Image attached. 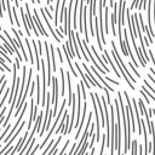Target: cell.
Segmentation results:
<instances>
[{
  "label": "cell",
  "instance_id": "1",
  "mask_svg": "<svg viewBox=\"0 0 155 155\" xmlns=\"http://www.w3.org/2000/svg\"><path fill=\"white\" fill-rule=\"evenodd\" d=\"M117 99H119V103H120V109H121V116H122V120H124V134H125V149H124V153H128L130 149H131V132L128 130V126H127V119H126V111H125V105H124V102H122V96H121V91H117Z\"/></svg>",
  "mask_w": 155,
  "mask_h": 155
},
{
  "label": "cell",
  "instance_id": "2",
  "mask_svg": "<svg viewBox=\"0 0 155 155\" xmlns=\"http://www.w3.org/2000/svg\"><path fill=\"white\" fill-rule=\"evenodd\" d=\"M114 105L116 108V125H115V149L117 151V155H122L121 154V109H120V103L117 97L114 99Z\"/></svg>",
  "mask_w": 155,
  "mask_h": 155
},
{
  "label": "cell",
  "instance_id": "3",
  "mask_svg": "<svg viewBox=\"0 0 155 155\" xmlns=\"http://www.w3.org/2000/svg\"><path fill=\"white\" fill-rule=\"evenodd\" d=\"M110 45H111V56H113V58H114V61L115 62H117L121 67H122V69L125 70V73L127 74V76L131 79V81L133 82V84H136L137 82V80L133 78V75H132V73H130V70L126 68V65H125V63L122 62V59H121V57H120V54H119V52H117V48H116V45H115V41L114 40H111V42H110Z\"/></svg>",
  "mask_w": 155,
  "mask_h": 155
},
{
  "label": "cell",
  "instance_id": "4",
  "mask_svg": "<svg viewBox=\"0 0 155 155\" xmlns=\"http://www.w3.org/2000/svg\"><path fill=\"white\" fill-rule=\"evenodd\" d=\"M52 102H53V116H56L57 115V109H58V96H59V93H58V90H59V87H58V79L56 78V76H52Z\"/></svg>",
  "mask_w": 155,
  "mask_h": 155
},
{
  "label": "cell",
  "instance_id": "5",
  "mask_svg": "<svg viewBox=\"0 0 155 155\" xmlns=\"http://www.w3.org/2000/svg\"><path fill=\"white\" fill-rule=\"evenodd\" d=\"M128 33H130V31H128ZM130 34H131V41H132L134 52H136V54H137V58H138V61H139V64H140L143 68H145V67H147V61H145V58H144V54H143V52L140 51V48L137 46V44H136V36L133 35V33L131 31Z\"/></svg>",
  "mask_w": 155,
  "mask_h": 155
},
{
  "label": "cell",
  "instance_id": "6",
  "mask_svg": "<svg viewBox=\"0 0 155 155\" xmlns=\"http://www.w3.org/2000/svg\"><path fill=\"white\" fill-rule=\"evenodd\" d=\"M24 7H25V11H27L25 15H27V19H28L29 28H30V30L34 31V35L38 38V36L40 35V33H39V30H38L36 25L34 24V19H33V16H31V11H30V8H29V4H28V2H24Z\"/></svg>",
  "mask_w": 155,
  "mask_h": 155
},
{
  "label": "cell",
  "instance_id": "7",
  "mask_svg": "<svg viewBox=\"0 0 155 155\" xmlns=\"http://www.w3.org/2000/svg\"><path fill=\"white\" fill-rule=\"evenodd\" d=\"M40 15H41V17H42V19L45 21V23H46V25H47V28H48V30H50V33H51V35L53 36V39L57 41V42H62V40H61V38L57 35V33H56V30H53V28H52V25H51V23H50V21H48V17H47V15L45 13V11H44V7H40Z\"/></svg>",
  "mask_w": 155,
  "mask_h": 155
},
{
  "label": "cell",
  "instance_id": "8",
  "mask_svg": "<svg viewBox=\"0 0 155 155\" xmlns=\"http://www.w3.org/2000/svg\"><path fill=\"white\" fill-rule=\"evenodd\" d=\"M36 111H38V105L34 104V98H30V114H29V120L27 124V128L28 131L33 128V122L36 120Z\"/></svg>",
  "mask_w": 155,
  "mask_h": 155
},
{
  "label": "cell",
  "instance_id": "9",
  "mask_svg": "<svg viewBox=\"0 0 155 155\" xmlns=\"http://www.w3.org/2000/svg\"><path fill=\"white\" fill-rule=\"evenodd\" d=\"M117 10H119V2H114L113 11H111V34L114 36L117 35V30H115V23L117 22Z\"/></svg>",
  "mask_w": 155,
  "mask_h": 155
},
{
  "label": "cell",
  "instance_id": "10",
  "mask_svg": "<svg viewBox=\"0 0 155 155\" xmlns=\"http://www.w3.org/2000/svg\"><path fill=\"white\" fill-rule=\"evenodd\" d=\"M34 11V22H35V25H36V28H38V30H39V33H40V35H42V36H45V38H48V33L45 30V28H44V25H42V23H41V21H40V17H39V15H38V11L34 8L33 10Z\"/></svg>",
  "mask_w": 155,
  "mask_h": 155
},
{
  "label": "cell",
  "instance_id": "11",
  "mask_svg": "<svg viewBox=\"0 0 155 155\" xmlns=\"http://www.w3.org/2000/svg\"><path fill=\"white\" fill-rule=\"evenodd\" d=\"M11 30H12V33H13V38H15V40L17 41L18 47H19V48H21V51H22V54H23V57H24V62L29 61V59H28V57H27L25 50H24V45H23V42H22V40H21V35L18 34V31H17V30H15V28H11Z\"/></svg>",
  "mask_w": 155,
  "mask_h": 155
},
{
  "label": "cell",
  "instance_id": "12",
  "mask_svg": "<svg viewBox=\"0 0 155 155\" xmlns=\"http://www.w3.org/2000/svg\"><path fill=\"white\" fill-rule=\"evenodd\" d=\"M86 113H87V102L85 101V103H84V107H82V115H81V120H80V124H79L78 131H76V133H75V137H74L75 139H78V138L80 137V134H81V131H82V126H84V124H85Z\"/></svg>",
  "mask_w": 155,
  "mask_h": 155
},
{
  "label": "cell",
  "instance_id": "13",
  "mask_svg": "<svg viewBox=\"0 0 155 155\" xmlns=\"http://www.w3.org/2000/svg\"><path fill=\"white\" fill-rule=\"evenodd\" d=\"M65 76H67V82H68V105L71 107V102H73L74 93H73V86H71V75H70V71H67V73H65Z\"/></svg>",
  "mask_w": 155,
  "mask_h": 155
},
{
  "label": "cell",
  "instance_id": "14",
  "mask_svg": "<svg viewBox=\"0 0 155 155\" xmlns=\"http://www.w3.org/2000/svg\"><path fill=\"white\" fill-rule=\"evenodd\" d=\"M126 12V0H119V10H117V21L121 22V24H125L124 21V13Z\"/></svg>",
  "mask_w": 155,
  "mask_h": 155
},
{
  "label": "cell",
  "instance_id": "15",
  "mask_svg": "<svg viewBox=\"0 0 155 155\" xmlns=\"http://www.w3.org/2000/svg\"><path fill=\"white\" fill-rule=\"evenodd\" d=\"M19 12H21V18H22V24L24 25V30H25V34L28 36L31 35V31H30V28H29V24H28V19H27V15H24V7L23 6H19Z\"/></svg>",
  "mask_w": 155,
  "mask_h": 155
},
{
  "label": "cell",
  "instance_id": "16",
  "mask_svg": "<svg viewBox=\"0 0 155 155\" xmlns=\"http://www.w3.org/2000/svg\"><path fill=\"white\" fill-rule=\"evenodd\" d=\"M62 47H63V52L65 53V59H67V62H68V65H69V70L73 73V75H74L75 78H78V76H79V73H76V70H75V69H73L71 57H70V54H69V52H68V48H67V46H65V45H63Z\"/></svg>",
  "mask_w": 155,
  "mask_h": 155
},
{
  "label": "cell",
  "instance_id": "17",
  "mask_svg": "<svg viewBox=\"0 0 155 155\" xmlns=\"http://www.w3.org/2000/svg\"><path fill=\"white\" fill-rule=\"evenodd\" d=\"M91 69H92V71H93V74L96 75V78H98V79H99V80L102 81V85H104V86H105V87H107V88H108V90H109L110 92H114V91H115V90H114V88H113V87H111V86H110V85H109V84L107 82V80H105V78H102V76H101V74H99V71H98V70L96 69V67H94V65H91Z\"/></svg>",
  "mask_w": 155,
  "mask_h": 155
},
{
  "label": "cell",
  "instance_id": "18",
  "mask_svg": "<svg viewBox=\"0 0 155 155\" xmlns=\"http://www.w3.org/2000/svg\"><path fill=\"white\" fill-rule=\"evenodd\" d=\"M79 5H80V0H75L74 1V11H73V28L76 30L79 28V21H78V8H79Z\"/></svg>",
  "mask_w": 155,
  "mask_h": 155
},
{
  "label": "cell",
  "instance_id": "19",
  "mask_svg": "<svg viewBox=\"0 0 155 155\" xmlns=\"http://www.w3.org/2000/svg\"><path fill=\"white\" fill-rule=\"evenodd\" d=\"M59 73H61V96L64 97V93H65V71H64V68L61 67L59 68Z\"/></svg>",
  "mask_w": 155,
  "mask_h": 155
},
{
  "label": "cell",
  "instance_id": "20",
  "mask_svg": "<svg viewBox=\"0 0 155 155\" xmlns=\"http://www.w3.org/2000/svg\"><path fill=\"white\" fill-rule=\"evenodd\" d=\"M90 48L92 50V53H93V56L96 57V59L98 61V63H99V64H102V68H103V69H104V70H105L107 73H110V69H108V67L105 65V62H104V61H103V59H102V58L99 57V54H98V52L96 51L94 46H93V45H91V47H90Z\"/></svg>",
  "mask_w": 155,
  "mask_h": 155
},
{
  "label": "cell",
  "instance_id": "21",
  "mask_svg": "<svg viewBox=\"0 0 155 155\" xmlns=\"http://www.w3.org/2000/svg\"><path fill=\"white\" fill-rule=\"evenodd\" d=\"M35 79H36V80H35V81H36V98H35V99H36V105H41V92H42V91H41L42 87H40V79H41V78H40L39 75H36Z\"/></svg>",
  "mask_w": 155,
  "mask_h": 155
},
{
  "label": "cell",
  "instance_id": "22",
  "mask_svg": "<svg viewBox=\"0 0 155 155\" xmlns=\"http://www.w3.org/2000/svg\"><path fill=\"white\" fill-rule=\"evenodd\" d=\"M103 53H104V56L107 57V59H108V64H110V67H111V69H113V71L115 73V75L117 76V78H121V74L117 71V69H116V67L114 65V63H113V61H111V58H110V56H109V53H108V51L104 48L103 50Z\"/></svg>",
  "mask_w": 155,
  "mask_h": 155
},
{
  "label": "cell",
  "instance_id": "23",
  "mask_svg": "<svg viewBox=\"0 0 155 155\" xmlns=\"http://www.w3.org/2000/svg\"><path fill=\"white\" fill-rule=\"evenodd\" d=\"M109 7L108 6H104V31L105 34H109L110 30H109Z\"/></svg>",
  "mask_w": 155,
  "mask_h": 155
},
{
  "label": "cell",
  "instance_id": "24",
  "mask_svg": "<svg viewBox=\"0 0 155 155\" xmlns=\"http://www.w3.org/2000/svg\"><path fill=\"white\" fill-rule=\"evenodd\" d=\"M0 39L4 41V46L6 47V50H7V52H8V54H16L15 53V51H13V47H12V45L10 44V41L7 40V39H5V36L2 35V34H0Z\"/></svg>",
  "mask_w": 155,
  "mask_h": 155
},
{
  "label": "cell",
  "instance_id": "25",
  "mask_svg": "<svg viewBox=\"0 0 155 155\" xmlns=\"http://www.w3.org/2000/svg\"><path fill=\"white\" fill-rule=\"evenodd\" d=\"M61 1H62V0H56V7H54V19H53L56 28H58V22H59V21H58V19H59L58 13L61 12V11H59V8H61Z\"/></svg>",
  "mask_w": 155,
  "mask_h": 155
},
{
  "label": "cell",
  "instance_id": "26",
  "mask_svg": "<svg viewBox=\"0 0 155 155\" xmlns=\"http://www.w3.org/2000/svg\"><path fill=\"white\" fill-rule=\"evenodd\" d=\"M67 115H68V110L67 109H64V114H63V117L61 119V121H59V125H58V127L56 128V134H58V133H61V131H62V128L64 127V124H65V119H67Z\"/></svg>",
  "mask_w": 155,
  "mask_h": 155
},
{
  "label": "cell",
  "instance_id": "27",
  "mask_svg": "<svg viewBox=\"0 0 155 155\" xmlns=\"http://www.w3.org/2000/svg\"><path fill=\"white\" fill-rule=\"evenodd\" d=\"M24 41H25V44H27V50H28V52H29V62H30L31 65H34V64H35V59H34V56H33V50H31V47H30V42H29L28 39H24Z\"/></svg>",
  "mask_w": 155,
  "mask_h": 155
},
{
  "label": "cell",
  "instance_id": "28",
  "mask_svg": "<svg viewBox=\"0 0 155 155\" xmlns=\"http://www.w3.org/2000/svg\"><path fill=\"white\" fill-rule=\"evenodd\" d=\"M54 47H53V45L52 44H50V52H51V62H52V64H53V71H57L58 69H57V67H56V56H54Z\"/></svg>",
  "mask_w": 155,
  "mask_h": 155
},
{
  "label": "cell",
  "instance_id": "29",
  "mask_svg": "<svg viewBox=\"0 0 155 155\" xmlns=\"http://www.w3.org/2000/svg\"><path fill=\"white\" fill-rule=\"evenodd\" d=\"M138 107H139V110H140V114L145 117L147 115H148V110H147V108L144 107V103H143V101H142V98H139L138 99Z\"/></svg>",
  "mask_w": 155,
  "mask_h": 155
},
{
  "label": "cell",
  "instance_id": "30",
  "mask_svg": "<svg viewBox=\"0 0 155 155\" xmlns=\"http://www.w3.org/2000/svg\"><path fill=\"white\" fill-rule=\"evenodd\" d=\"M140 88H142V90H143V91L147 93V96H148V97H149L151 101H154V102H155V96H154V93H150V90H149V88H148L145 85H144V86H142Z\"/></svg>",
  "mask_w": 155,
  "mask_h": 155
},
{
  "label": "cell",
  "instance_id": "31",
  "mask_svg": "<svg viewBox=\"0 0 155 155\" xmlns=\"http://www.w3.org/2000/svg\"><path fill=\"white\" fill-rule=\"evenodd\" d=\"M5 11H6V2H5V0H0V18L4 17Z\"/></svg>",
  "mask_w": 155,
  "mask_h": 155
},
{
  "label": "cell",
  "instance_id": "32",
  "mask_svg": "<svg viewBox=\"0 0 155 155\" xmlns=\"http://www.w3.org/2000/svg\"><path fill=\"white\" fill-rule=\"evenodd\" d=\"M128 67L132 69V71H133V74L137 76V78H140V73H138V70H137V68L134 67V64L131 62V61H128Z\"/></svg>",
  "mask_w": 155,
  "mask_h": 155
},
{
  "label": "cell",
  "instance_id": "33",
  "mask_svg": "<svg viewBox=\"0 0 155 155\" xmlns=\"http://www.w3.org/2000/svg\"><path fill=\"white\" fill-rule=\"evenodd\" d=\"M0 64H1V65H2L4 68H5V70H6L7 73H10V71L12 70V69H10V67H8V65H7L6 63H5V58H4V57H2L1 54H0Z\"/></svg>",
  "mask_w": 155,
  "mask_h": 155
},
{
  "label": "cell",
  "instance_id": "34",
  "mask_svg": "<svg viewBox=\"0 0 155 155\" xmlns=\"http://www.w3.org/2000/svg\"><path fill=\"white\" fill-rule=\"evenodd\" d=\"M69 144H70V140L68 139V140H67V142L64 143V145H63V148H62V149L59 150V154H57V155H64V154H65V150H67V147H68Z\"/></svg>",
  "mask_w": 155,
  "mask_h": 155
},
{
  "label": "cell",
  "instance_id": "35",
  "mask_svg": "<svg viewBox=\"0 0 155 155\" xmlns=\"http://www.w3.org/2000/svg\"><path fill=\"white\" fill-rule=\"evenodd\" d=\"M139 93H140V96H142V97H143V98L145 99V102H147L148 104H150V98H149V97L147 96V93H145V92H144V91H143L142 88L139 90Z\"/></svg>",
  "mask_w": 155,
  "mask_h": 155
},
{
  "label": "cell",
  "instance_id": "36",
  "mask_svg": "<svg viewBox=\"0 0 155 155\" xmlns=\"http://www.w3.org/2000/svg\"><path fill=\"white\" fill-rule=\"evenodd\" d=\"M6 107L5 108H1V111H0V125L2 124V121H4V115H5V111H6Z\"/></svg>",
  "mask_w": 155,
  "mask_h": 155
},
{
  "label": "cell",
  "instance_id": "37",
  "mask_svg": "<svg viewBox=\"0 0 155 155\" xmlns=\"http://www.w3.org/2000/svg\"><path fill=\"white\" fill-rule=\"evenodd\" d=\"M44 11H45V13L47 15V17H48L50 19H53V16H52V13H51V11H50L48 7H44Z\"/></svg>",
  "mask_w": 155,
  "mask_h": 155
},
{
  "label": "cell",
  "instance_id": "38",
  "mask_svg": "<svg viewBox=\"0 0 155 155\" xmlns=\"http://www.w3.org/2000/svg\"><path fill=\"white\" fill-rule=\"evenodd\" d=\"M105 80H107L108 82H111V84L116 85V86H119V85H120V82H119V81H116V80H114V79H110L109 76H105Z\"/></svg>",
  "mask_w": 155,
  "mask_h": 155
},
{
  "label": "cell",
  "instance_id": "39",
  "mask_svg": "<svg viewBox=\"0 0 155 155\" xmlns=\"http://www.w3.org/2000/svg\"><path fill=\"white\" fill-rule=\"evenodd\" d=\"M144 85H145V86H147V87H148V88H149V90H150V91H151V92L155 94V88H154V87H153V86H151V85L148 82V80H144Z\"/></svg>",
  "mask_w": 155,
  "mask_h": 155
},
{
  "label": "cell",
  "instance_id": "40",
  "mask_svg": "<svg viewBox=\"0 0 155 155\" xmlns=\"http://www.w3.org/2000/svg\"><path fill=\"white\" fill-rule=\"evenodd\" d=\"M149 57H150V61L153 62V64H154V69H155V57H154V52H153V50H149Z\"/></svg>",
  "mask_w": 155,
  "mask_h": 155
},
{
  "label": "cell",
  "instance_id": "41",
  "mask_svg": "<svg viewBox=\"0 0 155 155\" xmlns=\"http://www.w3.org/2000/svg\"><path fill=\"white\" fill-rule=\"evenodd\" d=\"M56 50H57V53H58V57H59V62L63 64V56H62V50H61L59 47H56Z\"/></svg>",
  "mask_w": 155,
  "mask_h": 155
},
{
  "label": "cell",
  "instance_id": "42",
  "mask_svg": "<svg viewBox=\"0 0 155 155\" xmlns=\"http://www.w3.org/2000/svg\"><path fill=\"white\" fill-rule=\"evenodd\" d=\"M38 48H39V53L42 54V41L41 40H38Z\"/></svg>",
  "mask_w": 155,
  "mask_h": 155
},
{
  "label": "cell",
  "instance_id": "43",
  "mask_svg": "<svg viewBox=\"0 0 155 155\" xmlns=\"http://www.w3.org/2000/svg\"><path fill=\"white\" fill-rule=\"evenodd\" d=\"M139 1H140V0H133V1H132V4H131V7H130V8L132 10V8H134V7H138Z\"/></svg>",
  "mask_w": 155,
  "mask_h": 155
},
{
  "label": "cell",
  "instance_id": "44",
  "mask_svg": "<svg viewBox=\"0 0 155 155\" xmlns=\"http://www.w3.org/2000/svg\"><path fill=\"white\" fill-rule=\"evenodd\" d=\"M153 16H154V21H153V25H154V31H155V0H153Z\"/></svg>",
  "mask_w": 155,
  "mask_h": 155
},
{
  "label": "cell",
  "instance_id": "45",
  "mask_svg": "<svg viewBox=\"0 0 155 155\" xmlns=\"http://www.w3.org/2000/svg\"><path fill=\"white\" fill-rule=\"evenodd\" d=\"M148 79H150V81H151V82L155 85V76H154L151 73H149V74H148Z\"/></svg>",
  "mask_w": 155,
  "mask_h": 155
},
{
  "label": "cell",
  "instance_id": "46",
  "mask_svg": "<svg viewBox=\"0 0 155 155\" xmlns=\"http://www.w3.org/2000/svg\"><path fill=\"white\" fill-rule=\"evenodd\" d=\"M56 33H57V35H58L59 38H63V33H62V30H61L59 28H56Z\"/></svg>",
  "mask_w": 155,
  "mask_h": 155
},
{
  "label": "cell",
  "instance_id": "47",
  "mask_svg": "<svg viewBox=\"0 0 155 155\" xmlns=\"http://www.w3.org/2000/svg\"><path fill=\"white\" fill-rule=\"evenodd\" d=\"M17 31H18V34L21 35V38H22V36H24V34H23V31H22L21 29H17Z\"/></svg>",
  "mask_w": 155,
  "mask_h": 155
},
{
  "label": "cell",
  "instance_id": "48",
  "mask_svg": "<svg viewBox=\"0 0 155 155\" xmlns=\"http://www.w3.org/2000/svg\"><path fill=\"white\" fill-rule=\"evenodd\" d=\"M114 6V0H109V7H113Z\"/></svg>",
  "mask_w": 155,
  "mask_h": 155
},
{
  "label": "cell",
  "instance_id": "49",
  "mask_svg": "<svg viewBox=\"0 0 155 155\" xmlns=\"http://www.w3.org/2000/svg\"><path fill=\"white\" fill-rule=\"evenodd\" d=\"M67 1H68V0H63V1H62V5H61V7H65V4H67Z\"/></svg>",
  "mask_w": 155,
  "mask_h": 155
},
{
  "label": "cell",
  "instance_id": "50",
  "mask_svg": "<svg viewBox=\"0 0 155 155\" xmlns=\"http://www.w3.org/2000/svg\"><path fill=\"white\" fill-rule=\"evenodd\" d=\"M150 73H151V74H153V75L155 76V69H153V68H150Z\"/></svg>",
  "mask_w": 155,
  "mask_h": 155
},
{
  "label": "cell",
  "instance_id": "51",
  "mask_svg": "<svg viewBox=\"0 0 155 155\" xmlns=\"http://www.w3.org/2000/svg\"><path fill=\"white\" fill-rule=\"evenodd\" d=\"M48 8H50V11H53V6H52V4L48 5Z\"/></svg>",
  "mask_w": 155,
  "mask_h": 155
},
{
  "label": "cell",
  "instance_id": "52",
  "mask_svg": "<svg viewBox=\"0 0 155 155\" xmlns=\"http://www.w3.org/2000/svg\"><path fill=\"white\" fill-rule=\"evenodd\" d=\"M153 115H154V119H155V108H153Z\"/></svg>",
  "mask_w": 155,
  "mask_h": 155
}]
</instances>
